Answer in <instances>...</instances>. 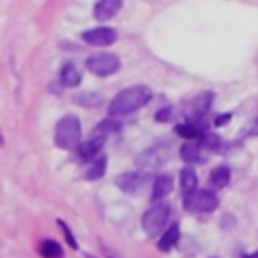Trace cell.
<instances>
[{
	"mask_svg": "<svg viewBox=\"0 0 258 258\" xmlns=\"http://www.w3.org/2000/svg\"><path fill=\"white\" fill-rule=\"evenodd\" d=\"M151 89L147 85H133L123 89L121 93H117L111 103H109V115L117 117V115H127L133 113L137 109H141L143 105H147L151 101Z\"/></svg>",
	"mask_w": 258,
	"mask_h": 258,
	"instance_id": "obj_1",
	"label": "cell"
},
{
	"mask_svg": "<svg viewBox=\"0 0 258 258\" xmlns=\"http://www.w3.org/2000/svg\"><path fill=\"white\" fill-rule=\"evenodd\" d=\"M81 141V121L75 115H64L54 127V143L60 149H75Z\"/></svg>",
	"mask_w": 258,
	"mask_h": 258,
	"instance_id": "obj_2",
	"label": "cell"
},
{
	"mask_svg": "<svg viewBox=\"0 0 258 258\" xmlns=\"http://www.w3.org/2000/svg\"><path fill=\"white\" fill-rule=\"evenodd\" d=\"M183 208L187 212L200 214V212H214L218 208V196L210 189H200L183 196Z\"/></svg>",
	"mask_w": 258,
	"mask_h": 258,
	"instance_id": "obj_3",
	"label": "cell"
},
{
	"mask_svg": "<svg viewBox=\"0 0 258 258\" xmlns=\"http://www.w3.org/2000/svg\"><path fill=\"white\" fill-rule=\"evenodd\" d=\"M121 67V60L113 52H97L87 58V69L97 77H109L115 75Z\"/></svg>",
	"mask_w": 258,
	"mask_h": 258,
	"instance_id": "obj_4",
	"label": "cell"
},
{
	"mask_svg": "<svg viewBox=\"0 0 258 258\" xmlns=\"http://www.w3.org/2000/svg\"><path fill=\"white\" fill-rule=\"evenodd\" d=\"M167 218H169V206H167V204H155L153 208H149V210L143 214L141 226H143V230H145L149 236H153V234H157V232H161V230L165 228Z\"/></svg>",
	"mask_w": 258,
	"mask_h": 258,
	"instance_id": "obj_5",
	"label": "cell"
},
{
	"mask_svg": "<svg viewBox=\"0 0 258 258\" xmlns=\"http://www.w3.org/2000/svg\"><path fill=\"white\" fill-rule=\"evenodd\" d=\"M83 40L91 46H109L117 40V30L109 26H97L83 32Z\"/></svg>",
	"mask_w": 258,
	"mask_h": 258,
	"instance_id": "obj_6",
	"label": "cell"
},
{
	"mask_svg": "<svg viewBox=\"0 0 258 258\" xmlns=\"http://www.w3.org/2000/svg\"><path fill=\"white\" fill-rule=\"evenodd\" d=\"M143 179L145 175L143 173H137V171H127L123 175L117 177V185L125 191V194H135L143 187Z\"/></svg>",
	"mask_w": 258,
	"mask_h": 258,
	"instance_id": "obj_7",
	"label": "cell"
},
{
	"mask_svg": "<svg viewBox=\"0 0 258 258\" xmlns=\"http://www.w3.org/2000/svg\"><path fill=\"white\" fill-rule=\"evenodd\" d=\"M165 157H167V153L155 147V149H147V151H143V153L137 157V163H139L141 167H145V169H155V167L163 165Z\"/></svg>",
	"mask_w": 258,
	"mask_h": 258,
	"instance_id": "obj_8",
	"label": "cell"
},
{
	"mask_svg": "<svg viewBox=\"0 0 258 258\" xmlns=\"http://www.w3.org/2000/svg\"><path fill=\"white\" fill-rule=\"evenodd\" d=\"M121 6H123V0H99L95 4V18L109 20L121 10Z\"/></svg>",
	"mask_w": 258,
	"mask_h": 258,
	"instance_id": "obj_9",
	"label": "cell"
},
{
	"mask_svg": "<svg viewBox=\"0 0 258 258\" xmlns=\"http://www.w3.org/2000/svg\"><path fill=\"white\" fill-rule=\"evenodd\" d=\"M171 189H173V179H171V175L161 173V175H157V177L153 179L151 200H153V202H159V200H163L165 196H169Z\"/></svg>",
	"mask_w": 258,
	"mask_h": 258,
	"instance_id": "obj_10",
	"label": "cell"
},
{
	"mask_svg": "<svg viewBox=\"0 0 258 258\" xmlns=\"http://www.w3.org/2000/svg\"><path fill=\"white\" fill-rule=\"evenodd\" d=\"M177 240H179V226H177V224H171V226L163 232V236L159 238L157 248H159L161 252H169V250L177 244Z\"/></svg>",
	"mask_w": 258,
	"mask_h": 258,
	"instance_id": "obj_11",
	"label": "cell"
},
{
	"mask_svg": "<svg viewBox=\"0 0 258 258\" xmlns=\"http://www.w3.org/2000/svg\"><path fill=\"white\" fill-rule=\"evenodd\" d=\"M60 83L64 87H77L81 83V71L73 62H64L60 69Z\"/></svg>",
	"mask_w": 258,
	"mask_h": 258,
	"instance_id": "obj_12",
	"label": "cell"
},
{
	"mask_svg": "<svg viewBox=\"0 0 258 258\" xmlns=\"http://www.w3.org/2000/svg\"><path fill=\"white\" fill-rule=\"evenodd\" d=\"M212 99H214V95H212V93H204V95H200L198 99L189 101V105H187V113H189L191 117H200V115H204V113H206V109L210 107Z\"/></svg>",
	"mask_w": 258,
	"mask_h": 258,
	"instance_id": "obj_13",
	"label": "cell"
},
{
	"mask_svg": "<svg viewBox=\"0 0 258 258\" xmlns=\"http://www.w3.org/2000/svg\"><path fill=\"white\" fill-rule=\"evenodd\" d=\"M103 145H105V137H93V139H89L87 143H83V145L79 147V155H81L83 159H93V157L101 151Z\"/></svg>",
	"mask_w": 258,
	"mask_h": 258,
	"instance_id": "obj_14",
	"label": "cell"
},
{
	"mask_svg": "<svg viewBox=\"0 0 258 258\" xmlns=\"http://www.w3.org/2000/svg\"><path fill=\"white\" fill-rule=\"evenodd\" d=\"M179 185H181V191L183 196L185 194H191L198 185V175L194 171V167H183L181 173H179Z\"/></svg>",
	"mask_w": 258,
	"mask_h": 258,
	"instance_id": "obj_15",
	"label": "cell"
},
{
	"mask_svg": "<svg viewBox=\"0 0 258 258\" xmlns=\"http://www.w3.org/2000/svg\"><path fill=\"white\" fill-rule=\"evenodd\" d=\"M105 171H107V155H101V157H97V159L89 165V169H87V179H91V181L101 179V177L105 175Z\"/></svg>",
	"mask_w": 258,
	"mask_h": 258,
	"instance_id": "obj_16",
	"label": "cell"
},
{
	"mask_svg": "<svg viewBox=\"0 0 258 258\" xmlns=\"http://www.w3.org/2000/svg\"><path fill=\"white\" fill-rule=\"evenodd\" d=\"M38 252L42 258H62V248L56 240H42Z\"/></svg>",
	"mask_w": 258,
	"mask_h": 258,
	"instance_id": "obj_17",
	"label": "cell"
},
{
	"mask_svg": "<svg viewBox=\"0 0 258 258\" xmlns=\"http://www.w3.org/2000/svg\"><path fill=\"white\" fill-rule=\"evenodd\" d=\"M210 179H212V183H214L216 187H226L228 181H230V169H228L226 165H218V167L212 171Z\"/></svg>",
	"mask_w": 258,
	"mask_h": 258,
	"instance_id": "obj_18",
	"label": "cell"
},
{
	"mask_svg": "<svg viewBox=\"0 0 258 258\" xmlns=\"http://www.w3.org/2000/svg\"><path fill=\"white\" fill-rule=\"evenodd\" d=\"M200 145H196V143H183L181 145V159L183 161H187V163H191V161H196L198 157H200Z\"/></svg>",
	"mask_w": 258,
	"mask_h": 258,
	"instance_id": "obj_19",
	"label": "cell"
},
{
	"mask_svg": "<svg viewBox=\"0 0 258 258\" xmlns=\"http://www.w3.org/2000/svg\"><path fill=\"white\" fill-rule=\"evenodd\" d=\"M175 133L183 139H194V137L200 135V127H196L194 123H181V125L175 127Z\"/></svg>",
	"mask_w": 258,
	"mask_h": 258,
	"instance_id": "obj_20",
	"label": "cell"
},
{
	"mask_svg": "<svg viewBox=\"0 0 258 258\" xmlns=\"http://www.w3.org/2000/svg\"><path fill=\"white\" fill-rule=\"evenodd\" d=\"M117 129H119V125L113 119H107V121H103L101 125L95 127V137H105L107 133H115Z\"/></svg>",
	"mask_w": 258,
	"mask_h": 258,
	"instance_id": "obj_21",
	"label": "cell"
},
{
	"mask_svg": "<svg viewBox=\"0 0 258 258\" xmlns=\"http://www.w3.org/2000/svg\"><path fill=\"white\" fill-rule=\"evenodd\" d=\"M75 101H77L79 105H83V107H95V105H99L101 97L95 95V93H81V95L75 97Z\"/></svg>",
	"mask_w": 258,
	"mask_h": 258,
	"instance_id": "obj_22",
	"label": "cell"
},
{
	"mask_svg": "<svg viewBox=\"0 0 258 258\" xmlns=\"http://www.w3.org/2000/svg\"><path fill=\"white\" fill-rule=\"evenodd\" d=\"M58 226L62 228V232H64V236H67V242H69V244H71V246H73V248L77 250V248H79V244H77V240H75V236L71 234V230H69V226H67V224H64L62 220H58Z\"/></svg>",
	"mask_w": 258,
	"mask_h": 258,
	"instance_id": "obj_23",
	"label": "cell"
},
{
	"mask_svg": "<svg viewBox=\"0 0 258 258\" xmlns=\"http://www.w3.org/2000/svg\"><path fill=\"white\" fill-rule=\"evenodd\" d=\"M169 115H171V109H169V107H165V109L157 111L155 119H157V121H167V119H169Z\"/></svg>",
	"mask_w": 258,
	"mask_h": 258,
	"instance_id": "obj_24",
	"label": "cell"
},
{
	"mask_svg": "<svg viewBox=\"0 0 258 258\" xmlns=\"http://www.w3.org/2000/svg\"><path fill=\"white\" fill-rule=\"evenodd\" d=\"M230 117H232L230 113H224V115H220V117L216 119V125H218V127H222V125H226V123L230 121Z\"/></svg>",
	"mask_w": 258,
	"mask_h": 258,
	"instance_id": "obj_25",
	"label": "cell"
},
{
	"mask_svg": "<svg viewBox=\"0 0 258 258\" xmlns=\"http://www.w3.org/2000/svg\"><path fill=\"white\" fill-rule=\"evenodd\" d=\"M250 133H252V135H258V119L252 123V127H250Z\"/></svg>",
	"mask_w": 258,
	"mask_h": 258,
	"instance_id": "obj_26",
	"label": "cell"
},
{
	"mask_svg": "<svg viewBox=\"0 0 258 258\" xmlns=\"http://www.w3.org/2000/svg\"><path fill=\"white\" fill-rule=\"evenodd\" d=\"M242 258H258V252H252V254H244Z\"/></svg>",
	"mask_w": 258,
	"mask_h": 258,
	"instance_id": "obj_27",
	"label": "cell"
}]
</instances>
